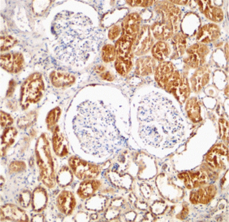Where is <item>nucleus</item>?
Here are the masks:
<instances>
[{"mask_svg":"<svg viewBox=\"0 0 229 222\" xmlns=\"http://www.w3.org/2000/svg\"><path fill=\"white\" fill-rule=\"evenodd\" d=\"M133 37L122 34L115 44V67L118 72L122 75L127 74L132 66V48L135 38Z\"/></svg>","mask_w":229,"mask_h":222,"instance_id":"f257e3e1","label":"nucleus"},{"mask_svg":"<svg viewBox=\"0 0 229 222\" xmlns=\"http://www.w3.org/2000/svg\"><path fill=\"white\" fill-rule=\"evenodd\" d=\"M45 88L42 75L35 73L23 82L21 88L20 102L22 107L26 108L30 103H36L42 96Z\"/></svg>","mask_w":229,"mask_h":222,"instance_id":"f03ea898","label":"nucleus"},{"mask_svg":"<svg viewBox=\"0 0 229 222\" xmlns=\"http://www.w3.org/2000/svg\"><path fill=\"white\" fill-rule=\"evenodd\" d=\"M69 162L72 171L81 180L95 178L99 172L97 166L77 158H71Z\"/></svg>","mask_w":229,"mask_h":222,"instance_id":"7ed1b4c3","label":"nucleus"},{"mask_svg":"<svg viewBox=\"0 0 229 222\" xmlns=\"http://www.w3.org/2000/svg\"><path fill=\"white\" fill-rule=\"evenodd\" d=\"M228 159V149L222 143L217 144L213 147L206 157L208 164L214 169L222 168Z\"/></svg>","mask_w":229,"mask_h":222,"instance_id":"20e7f679","label":"nucleus"},{"mask_svg":"<svg viewBox=\"0 0 229 222\" xmlns=\"http://www.w3.org/2000/svg\"><path fill=\"white\" fill-rule=\"evenodd\" d=\"M24 65V57L21 53H9L1 55L0 66L9 73H19L23 69Z\"/></svg>","mask_w":229,"mask_h":222,"instance_id":"39448f33","label":"nucleus"},{"mask_svg":"<svg viewBox=\"0 0 229 222\" xmlns=\"http://www.w3.org/2000/svg\"><path fill=\"white\" fill-rule=\"evenodd\" d=\"M29 218L25 212L16 205L6 204L0 208V220L27 222Z\"/></svg>","mask_w":229,"mask_h":222,"instance_id":"423d86ee","label":"nucleus"},{"mask_svg":"<svg viewBox=\"0 0 229 222\" xmlns=\"http://www.w3.org/2000/svg\"><path fill=\"white\" fill-rule=\"evenodd\" d=\"M76 205V199L71 191L67 190L62 191L56 199V205L59 211L62 214L69 215L73 212Z\"/></svg>","mask_w":229,"mask_h":222,"instance_id":"0eeeda50","label":"nucleus"},{"mask_svg":"<svg viewBox=\"0 0 229 222\" xmlns=\"http://www.w3.org/2000/svg\"><path fill=\"white\" fill-rule=\"evenodd\" d=\"M32 200L34 211L37 212L42 211L46 208L48 200L46 189L40 187L36 188L33 192Z\"/></svg>","mask_w":229,"mask_h":222,"instance_id":"6e6552de","label":"nucleus"},{"mask_svg":"<svg viewBox=\"0 0 229 222\" xmlns=\"http://www.w3.org/2000/svg\"><path fill=\"white\" fill-rule=\"evenodd\" d=\"M101 183L98 180L88 179L80 183L77 191V194L80 198L85 199L91 197L99 188Z\"/></svg>","mask_w":229,"mask_h":222,"instance_id":"1a4fd4ad","label":"nucleus"},{"mask_svg":"<svg viewBox=\"0 0 229 222\" xmlns=\"http://www.w3.org/2000/svg\"><path fill=\"white\" fill-rule=\"evenodd\" d=\"M140 22L139 17L137 13L128 15L122 23V34L135 37L138 30Z\"/></svg>","mask_w":229,"mask_h":222,"instance_id":"9d476101","label":"nucleus"},{"mask_svg":"<svg viewBox=\"0 0 229 222\" xmlns=\"http://www.w3.org/2000/svg\"><path fill=\"white\" fill-rule=\"evenodd\" d=\"M155 66L154 61L151 58H141L136 62V73L142 76L150 75L155 71Z\"/></svg>","mask_w":229,"mask_h":222,"instance_id":"9b49d317","label":"nucleus"},{"mask_svg":"<svg viewBox=\"0 0 229 222\" xmlns=\"http://www.w3.org/2000/svg\"><path fill=\"white\" fill-rule=\"evenodd\" d=\"M50 78L52 84L57 87L69 85L75 80L74 77L71 74L55 71L51 73Z\"/></svg>","mask_w":229,"mask_h":222,"instance_id":"f8f14e48","label":"nucleus"},{"mask_svg":"<svg viewBox=\"0 0 229 222\" xmlns=\"http://www.w3.org/2000/svg\"><path fill=\"white\" fill-rule=\"evenodd\" d=\"M196 192L198 202L206 204L209 203L215 196L217 190L214 185H211L199 188Z\"/></svg>","mask_w":229,"mask_h":222,"instance_id":"ddd939ff","label":"nucleus"},{"mask_svg":"<svg viewBox=\"0 0 229 222\" xmlns=\"http://www.w3.org/2000/svg\"><path fill=\"white\" fill-rule=\"evenodd\" d=\"M71 170L68 167H64L59 171L56 181L60 187L62 188L66 187L72 183L73 180V176Z\"/></svg>","mask_w":229,"mask_h":222,"instance_id":"4468645a","label":"nucleus"},{"mask_svg":"<svg viewBox=\"0 0 229 222\" xmlns=\"http://www.w3.org/2000/svg\"><path fill=\"white\" fill-rule=\"evenodd\" d=\"M186 109L189 117L192 121L196 122L201 119L200 107L196 100L192 99L189 101L186 105Z\"/></svg>","mask_w":229,"mask_h":222,"instance_id":"2eb2a0df","label":"nucleus"},{"mask_svg":"<svg viewBox=\"0 0 229 222\" xmlns=\"http://www.w3.org/2000/svg\"><path fill=\"white\" fill-rule=\"evenodd\" d=\"M189 173L190 181L193 184L194 188L204 185L208 180L207 174L202 171L190 172Z\"/></svg>","mask_w":229,"mask_h":222,"instance_id":"dca6fc26","label":"nucleus"},{"mask_svg":"<svg viewBox=\"0 0 229 222\" xmlns=\"http://www.w3.org/2000/svg\"><path fill=\"white\" fill-rule=\"evenodd\" d=\"M152 53L154 57L160 61H163L168 56L169 48L167 45L164 43L159 42L153 47Z\"/></svg>","mask_w":229,"mask_h":222,"instance_id":"f3484780","label":"nucleus"},{"mask_svg":"<svg viewBox=\"0 0 229 222\" xmlns=\"http://www.w3.org/2000/svg\"><path fill=\"white\" fill-rule=\"evenodd\" d=\"M116 55L115 47L112 45L108 44L104 46L102 50V57L103 60L106 62L113 61Z\"/></svg>","mask_w":229,"mask_h":222,"instance_id":"a211bd4d","label":"nucleus"},{"mask_svg":"<svg viewBox=\"0 0 229 222\" xmlns=\"http://www.w3.org/2000/svg\"><path fill=\"white\" fill-rule=\"evenodd\" d=\"M17 40L11 36L0 37V50L1 51H7L13 47L17 43Z\"/></svg>","mask_w":229,"mask_h":222,"instance_id":"6ab92c4d","label":"nucleus"},{"mask_svg":"<svg viewBox=\"0 0 229 222\" xmlns=\"http://www.w3.org/2000/svg\"><path fill=\"white\" fill-rule=\"evenodd\" d=\"M32 195L28 190H24L20 194L18 201L20 205L24 207H27L30 205L32 198Z\"/></svg>","mask_w":229,"mask_h":222,"instance_id":"aec40b11","label":"nucleus"},{"mask_svg":"<svg viewBox=\"0 0 229 222\" xmlns=\"http://www.w3.org/2000/svg\"><path fill=\"white\" fill-rule=\"evenodd\" d=\"M36 117L35 113L31 112L19 119L18 123L21 127L30 126L35 122Z\"/></svg>","mask_w":229,"mask_h":222,"instance_id":"412c9836","label":"nucleus"},{"mask_svg":"<svg viewBox=\"0 0 229 222\" xmlns=\"http://www.w3.org/2000/svg\"><path fill=\"white\" fill-rule=\"evenodd\" d=\"M221 137L223 140L228 141L229 126L228 122L224 119H221L219 122Z\"/></svg>","mask_w":229,"mask_h":222,"instance_id":"4be33fe9","label":"nucleus"},{"mask_svg":"<svg viewBox=\"0 0 229 222\" xmlns=\"http://www.w3.org/2000/svg\"><path fill=\"white\" fill-rule=\"evenodd\" d=\"M17 133V131L14 128H8L4 131L2 136L3 139L6 142L13 141Z\"/></svg>","mask_w":229,"mask_h":222,"instance_id":"5701e85b","label":"nucleus"},{"mask_svg":"<svg viewBox=\"0 0 229 222\" xmlns=\"http://www.w3.org/2000/svg\"><path fill=\"white\" fill-rule=\"evenodd\" d=\"M13 121V118L9 114L3 111L0 112V123L3 127H7L12 124Z\"/></svg>","mask_w":229,"mask_h":222,"instance_id":"b1692460","label":"nucleus"},{"mask_svg":"<svg viewBox=\"0 0 229 222\" xmlns=\"http://www.w3.org/2000/svg\"><path fill=\"white\" fill-rule=\"evenodd\" d=\"M59 111L57 108L51 110L48 114L46 119L47 123L50 125L54 124L58 119Z\"/></svg>","mask_w":229,"mask_h":222,"instance_id":"393cba45","label":"nucleus"},{"mask_svg":"<svg viewBox=\"0 0 229 222\" xmlns=\"http://www.w3.org/2000/svg\"><path fill=\"white\" fill-rule=\"evenodd\" d=\"M120 32L121 29L120 27L117 25H114L109 30L108 37L110 40H114L118 37Z\"/></svg>","mask_w":229,"mask_h":222,"instance_id":"a878e982","label":"nucleus"},{"mask_svg":"<svg viewBox=\"0 0 229 222\" xmlns=\"http://www.w3.org/2000/svg\"><path fill=\"white\" fill-rule=\"evenodd\" d=\"M178 177L180 179H184L185 185L189 189L192 188V186L190 184L191 181L189 174L187 173H184L180 174Z\"/></svg>","mask_w":229,"mask_h":222,"instance_id":"bb28decb","label":"nucleus"},{"mask_svg":"<svg viewBox=\"0 0 229 222\" xmlns=\"http://www.w3.org/2000/svg\"><path fill=\"white\" fill-rule=\"evenodd\" d=\"M16 85L15 82L13 80H11L9 82V87L6 93V96L11 97L14 92Z\"/></svg>","mask_w":229,"mask_h":222,"instance_id":"cd10ccee","label":"nucleus"},{"mask_svg":"<svg viewBox=\"0 0 229 222\" xmlns=\"http://www.w3.org/2000/svg\"><path fill=\"white\" fill-rule=\"evenodd\" d=\"M100 76L103 79L109 81H112L114 78L113 75L108 71L103 73L101 74Z\"/></svg>","mask_w":229,"mask_h":222,"instance_id":"c85d7f7f","label":"nucleus"},{"mask_svg":"<svg viewBox=\"0 0 229 222\" xmlns=\"http://www.w3.org/2000/svg\"><path fill=\"white\" fill-rule=\"evenodd\" d=\"M190 200L194 204H196L198 203L196 191H192L191 192Z\"/></svg>","mask_w":229,"mask_h":222,"instance_id":"c756f323","label":"nucleus"},{"mask_svg":"<svg viewBox=\"0 0 229 222\" xmlns=\"http://www.w3.org/2000/svg\"><path fill=\"white\" fill-rule=\"evenodd\" d=\"M183 208L181 213V217L182 219L185 218L188 215L189 208L187 205H184Z\"/></svg>","mask_w":229,"mask_h":222,"instance_id":"7c9ffc66","label":"nucleus"},{"mask_svg":"<svg viewBox=\"0 0 229 222\" xmlns=\"http://www.w3.org/2000/svg\"><path fill=\"white\" fill-rule=\"evenodd\" d=\"M44 217L41 215H38L33 217L32 221L33 222H42L43 221Z\"/></svg>","mask_w":229,"mask_h":222,"instance_id":"2f4dec72","label":"nucleus"},{"mask_svg":"<svg viewBox=\"0 0 229 222\" xmlns=\"http://www.w3.org/2000/svg\"><path fill=\"white\" fill-rule=\"evenodd\" d=\"M105 70L104 67L102 65H98L96 66L95 68V71L96 72L98 73H99L103 72Z\"/></svg>","mask_w":229,"mask_h":222,"instance_id":"473e14b6","label":"nucleus"}]
</instances>
